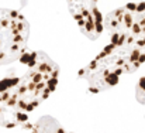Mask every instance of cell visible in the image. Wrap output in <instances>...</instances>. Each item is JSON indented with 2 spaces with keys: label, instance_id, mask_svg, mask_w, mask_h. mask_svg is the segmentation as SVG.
<instances>
[{
  "label": "cell",
  "instance_id": "obj_1",
  "mask_svg": "<svg viewBox=\"0 0 145 133\" xmlns=\"http://www.w3.org/2000/svg\"><path fill=\"white\" fill-rule=\"evenodd\" d=\"M18 64L24 68V72L13 77V92L18 108L30 116L55 91L59 68L41 51H25Z\"/></svg>",
  "mask_w": 145,
  "mask_h": 133
},
{
  "label": "cell",
  "instance_id": "obj_2",
  "mask_svg": "<svg viewBox=\"0 0 145 133\" xmlns=\"http://www.w3.org/2000/svg\"><path fill=\"white\" fill-rule=\"evenodd\" d=\"M144 62L131 51L108 44L96 58L79 71V77L86 79L90 92H103L114 88L124 74H131Z\"/></svg>",
  "mask_w": 145,
  "mask_h": 133
},
{
  "label": "cell",
  "instance_id": "obj_3",
  "mask_svg": "<svg viewBox=\"0 0 145 133\" xmlns=\"http://www.w3.org/2000/svg\"><path fill=\"white\" fill-rule=\"evenodd\" d=\"M110 44L123 47L145 62V0L133 1L110 13L104 21Z\"/></svg>",
  "mask_w": 145,
  "mask_h": 133
},
{
  "label": "cell",
  "instance_id": "obj_4",
  "mask_svg": "<svg viewBox=\"0 0 145 133\" xmlns=\"http://www.w3.org/2000/svg\"><path fill=\"white\" fill-rule=\"evenodd\" d=\"M30 26L17 10L0 9V67L16 62L27 51Z\"/></svg>",
  "mask_w": 145,
  "mask_h": 133
},
{
  "label": "cell",
  "instance_id": "obj_5",
  "mask_svg": "<svg viewBox=\"0 0 145 133\" xmlns=\"http://www.w3.org/2000/svg\"><path fill=\"white\" fill-rule=\"evenodd\" d=\"M69 11L79 26L80 31L96 40L104 30L103 14L99 9V0H66Z\"/></svg>",
  "mask_w": 145,
  "mask_h": 133
},
{
  "label": "cell",
  "instance_id": "obj_6",
  "mask_svg": "<svg viewBox=\"0 0 145 133\" xmlns=\"http://www.w3.org/2000/svg\"><path fill=\"white\" fill-rule=\"evenodd\" d=\"M28 115H25L17 103L13 92V77L0 81V129H21L28 123Z\"/></svg>",
  "mask_w": 145,
  "mask_h": 133
},
{
  "label": "cell",
  "instance_id": "obj_7",
  "mask_svg": "<svg viewBox=\"0 0 145 133\" xmlns=\"http://www.w3.org/2000/svg\"><path fill=\"white\" fill-rule=\"evenodd\" d=\"M25 133H68L55 119L52 118H42L34 125H28Z\"/></svg>",
  "mask_w": 145,
  "mask_h": 133
},
{
  "label": "cell",
  "instance_id": "obj_8",
  "mask_svg": "<svg viewBox=\"0 0 145 133\" xmlns=\"http://www.w3.org/2000/svg\"><path fill=\"white\" fill-rule=\"evenodd\" d=\"M137 96H138V101L145 103V78L140 81L138 84V88H137Z\"/></svg>",
  "mask_w": 145,
  "mask_h": 133
}]
</instances>
